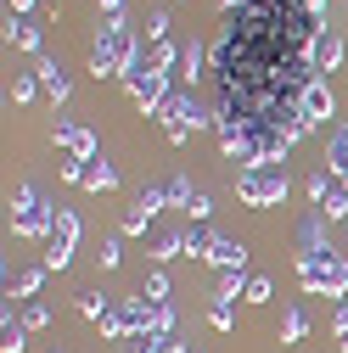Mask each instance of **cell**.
<instances>
[{
  "mask_svg": "<svg viewBox=\"0 0 348 353\" xmlns=\"http://www.w3.org/2000/svg\"><path fill=\"white\" fill-rule=\"evenodd\" d=\"M242 303H270V281H264V275H247V286H242Z\"/></svg>",
  "mask_w": 348,
  "mask_h": 353,
  "instance_id": "cell-28",
  "label": "cell"
},
{
  "mask_svg": "<svg viewBox=\"0 0 348 353\" xmlns=\"http://www.w3.org/2000/svg\"><path fill=\"white\" fill-rule=\"evenodd\" d=\"M6 46H17V51H34V57H39V23H34V17L6 12Z\"/></svg>",
  "mask_w": 348,
  "mask_h": 353,
  "instance_id": "cell-12",
  "label": "cell"
},
{
  "mask_svg": "<svg viewBox=\"0 0 348 353\" xmlns=\"http://www.w3.org/2000/svg\"><path fill=\"white\" fill-rule=\"evenodd\" d=\"M135 57H141V34L129 28V17H102V34L90 46V73L96 79H129Z\"/></svg>",
  "mask_w": 348,
  "mask_h": 353,
  "instance_id": "cell-1",
  "label": "cell"
},
{
  "mask_svg": "<svg viewBox=\"0 0 348 353\" xmlns=\"http://www.w3.org/2000/svg\"><path fill=\"white\" fill-rule=\"evenodd\" d=\"M102 17H124V0H102Z\"/></svg>",
  "mask_w": 348,
  "mask_h": 353,
  "instance_id": "cell-36",
  "label": "cell"
},
{
  "mask_svg": "<svg viewBox=\"0 0 348 353\" xmlns=\"http://www.w3.org/2000/svg\"><path fill=\"white\" fill-rule=\"evenodd\" d=\"M309 12H315V17H320V23H326V0H309Z\"/></svg>",
  "mask_w": 348,
  "mask_h": 353,
  "instance_id": "cell-39",
  "label": "cell"
},
{
  "mask_svg": "<svg viewBox=\"0 0 348 353\" xmlns=\"http://www.w3.org/2000/svg\"><path fill=\"white\" fill-rule=\"evenodd\" d=\"M118 185V168H107V157L84 163V191H113Z\"/></svg>",
  "mask_w": 348,
  "mask_h": 353,
  "instance_id": "cell-17",
  "label": "cell"
},
{
  "mask_svg": "<svg viewBox=\"0 0 348 353\" xmlns=\"http://www.w3.org/2000/svg\"><path fill=\"white\" fill-rule=\"evenodd\" d=\"M146 39H152V46L168 39V12H152V17H146Z\"/></svg>",
  "mask_w": 348,
  "mask_h": 353,
  "instance_id": "cell-32",
  "label": "cell"
},
{
  "mask_svg": "<svg viewBox=\"0 0 348 353\" xmlns=\"http://www.w3.org/2000/svg\"><path fill=\"white\" fill-rule=\"evenodd\" d=\"M186 213H191V225H202V219H208V213H213V208H208V196H202V191H197V196H191V208H186Z\"/></svg>",
  "mask_w": 348,
  "mask_h": 353,
  "instance_id": "cell-35",
  "label": "cell"
},
{
  "mask_svg": "<svg viewBox=\"0 0 348 353\" xmlns=\"http://www.w3.org/2000/svg\"><path fill=\"white\" fill-rule=\"evenodd\" d=\"M163 196H168V208H191V180H186V174H168V180H163Z\"/></svg>",
  "mask_w": 348,
  "mask_h": 353,
  "instance_id": "cell-20",
  "label": "cell"
},
{
  "mask_svg": "<svg viewBox=\"0 0 348 353\" xmlns=\"http://www.w3.org/2000/svg\"><path fill=\"white\" fill-rule=\"evenodd\" d=\"M34 73H39V90H46L51 101H68V68H62V62L39 57V62H34Z\"/></svg>",
  "mask_w": 348,
  "mask_h": 353,
  "instance_id": "cell-14",
  "label": "cell"
},
{
  "mask_svg": "<svg viewBox=\"0 0 348 353\" xmlns=\"http://www.w3.org/2000/svg\"><path fill=\"white\" fill-rule=\"evenodd\" d=\"M331 112H337L331 84H326V79H315L309 90H303V107H298V135H309V129H315V123H326Z\"/></svg>",
  "mask_w": 348,
  "mask_h": 353,
  "instance_id": "cell-8",
  "label": "cell"
},
{
  "mask_svg": "<svg viewBox=\"0 0 348 353\" xmlns=\"http://www.w3.org/2000/svg\"><path fill=\"white\" fill-rule=\"evenodd\" d=\"M163 135L174 141V146H186V135H191V129H202V123H213V118H202V107H197V96L191 90H174L168 101H163Z\"/></svg>",
  "mask_w": 348,
  "mask_h": 353,
  "instance_id": "cell-5",
  "label": "cell"
},
{
  "mask_svg": "<svg viewBox=\"0 0 348 353\" xmlns=\"http://www.w3.org/2000/svg\"><path fill=\"white\" fill-rule=\"evenodd\" d=\"M57 146H62L68 157H79V163H96V157H102L96 135H90L84 123H73V118H57Z\"/></svg>",
  "mask_w": 348,
  "mask_h": 353,
  "instance_id": "cell-9",
  "label": "cell"
},
{
  "mask_svg": "<svg viewBox=\"0 0 348 353\" xmlns=\"http://www.w3.org/2000/svg\"><path fill=\"white\" fill-rule=\"evenodd\" d=\"M320 292L326 297H348V252L331 263V270H326V281H320Z\"/></svg>",
  "mask_w": 348,
  "mask_h": 353,
  "instance_id": "cell-19",
  "label": "cell"
},
{
  "mask_svg": "<svg viewBox=\"0 0 348 353\" xmlns=\"http://www.w3.org/2000/svg\"><path fill=\"white\" fill-rule=\"evenodd\" d=\"M168 208V196H163V185H146L135 202H129V213H124V225H118V236H146V225Z\"/></svg>",
  "mask_w": 348,
  "mask_h": 353,
  "instance_id": "cell-7",
  "label": "cell"
},
{
  "mask_svg": "<svg viewBox=\"0 0 348 353\" xmlns=\"http://www.w3.org/2000/svg\"><path fill=\"white\" fill-rule=\"evenodd\" d=\"M326 174L337 185H348V123L331 129V146H326Z\"/></svg>",
  "mask_w": 348,
  "mask_h": 353,
  "instance_id": "cell-13",
  "label": "cell"
},
{
  "mask_svg": "<svg viewBox=\"0 0 348 353\" xmlns=\"http://www.w3.org/2000/svg\"><path fill=\"white\" fill-rule=\"evenodd\" d=\"M168 79H174V73H157V68H146V62L135 57V68H129V79H124V84H129V101H135L141 112H152V118H157V112H163V101L174 96V90H168Z\"/></svg>",
  "mask_w": 348,
  "mask_h": 353,
  "instance_id": "cell-4",
  "label": "cell"
},
{
  "mask_svg": "<svg viewBox=\"0 0 348 353\" xmlns=\"http://www.w3.org/2000/svg\"><path fill=\"white\" fill-rule=\"evenodd\" d=\"M28 347V325L12 320V308H6V325H0V353H23Z\"/></svg>",
  "mask_w": 348,
  "mask_h": 353,
  "instance_id": "cell-18",
  "label": "cell"
},
{
  "mask_svg": "<svg viewBox=\"0 0 348 353\" xmlns=\"http://www.w3.org/2000/svg\"><path fill=\"white\" fill-rule=\"evenodd\" d=\"M331 325H337V336L348 331V303H337V320H331Z\"/></svg>",
  "mask_w": 348,
  "mask_h": 353,
  "instance_id": "cell-37",
  "label": "cell"
},
{
  "mask_svg": "<svg viewBox=\"0 0 348 353\" xmlns=\"http://www.w3.org/2000/svg\"><path fill=\"white\" fill-rule=\"evenodd\" d=\"M107 308H113L107 297H96V292H79V314H84V320H102Z\"/></svg>",
  "mask_w": 348,
  "mask_h": 353,
  "instance_id": "cell-27",
  "label": "cell"
},
{
  "mask_svg": "<svg viewBox=\"0 0 348 353\" xmlns=\"http://www.w3.org/2000/svg\"><path fill=\"white\" fill-rule=\"evenodd\" d=\"M281 336H287V342H303V336H309V314H303V308H287Z\"/></svg>",
  "mask_w": 348,
  "mask_h": 353,
  "instance_id": "cell-23",
  "label": "cell"
},
{
  "mask_svg": "<svg viewBox=\"0 0 348 353\" xmlns=\"http://www.w3.org/2000/svg\"><path fill=\"white\" fill-rule=\"evenodd\" d=\"M309 62H315V73H337V68H342V34H331V23L315 34V51H309Z\"/></svg>",
  "mask_w": 348,
  "mask_h": 353,
  "instance_id": "cell-11",
  "label": "cell"
},
{
  "mask_svg": "<svg viewBox=\"0 0 348 353\" xmlns=\"http://www.w3.org/2000/svg\"><path fill=\"white\" fill-rule=\"evenodd\" d=\"M96 325H102V336H113V342H129V336H135V320H129V308H124V303H113Z\"/></svg>",
  "mask_w": 348,
  "mask_h": 353,
  "instance_id": "cell-15",
  "label": "cell"
},
{
  "mask_svg": "<svg viewBox=\"0 0 348 353\" xmlns=\"http://www.w3.org/2000/svg\"><path fill=\"white\" fill-rule=\"evenodd\" d=\"M141 297H146V303H168V275H146Z\"/></svg>",
  "mask_w": 348,
  "mask_h": 353,
  "instance_id": "cell-30",
  "label": "cell"
},
{
  "mask_svg": "<svg viewBox=\"0 0 348 353\" xmlns=\"http://www.w3.org/2000/svg\"><path fill=\"white\" fill-rule=\"evenodd\" d=\"M202 68H208V46H197V39H191V46L180 51V73H174V79L197 84V79H202Z\"/></svg>",
  "mask_w": 348,
  "mask_h": 353,
  "instance_id": "cell-16",
  "label": "cell"
},
{
  "mask_svg": "<svg viewBox=\"0 0 348 353\" xmlns=\"http://www.w3.org/2000/svg\"><path fill=\"white\" fill-rule=\"evenodd\" d=\"M62 180H68V185H84V163H79V157L62 163Z\"/></svg>",
  "mask_w": 348,
  "mask_h": 353,
  "instance_id": "cell-34",
  "label": "cell"
},
{
  "mask_svg": "<svg viewBox=\"0 0 348 353\" xmlns=\"http://www.w3.org/2000/svg\"><path fill=\"white\" fill-rule=\"evenodd\" d=\"M202 258H208L220 275H242V263H247V247H242V241H231V236H213V247H208Z\"/></svg>",
  "mask_w": 348,
  "mask_h": 353,
  "instance_id": "cell-10",
  "label": "cell"
},
{
  "mask_svg": "<svg viewBox=\"0 0 348 353\" xmlns=\"http://www.w3.org/2000/svg\"><path fill=\"white\" fill-rule=\"evenodd\" d=\"M39 286H46V263H39V270H23L17 281H6V297H12V292H17V297H34Z\"/></svg>",
  "mask_w": 348,
  "mask_h": 353,
  "instance_id": "cell-21",
  "label": "cell"
},
{
  "mask_svg": "<svg viewBox=\"0 0 348 353\" xmlns=\"http://www.w3.org/2000/svg\"><path fill=\"white\" fill-rule=\"evenodd\" d=\"M242 286H247L242 275H220V286H213V297H231V303H236V297H242Z\"/></svg>",
  "mask_w": 348,
  "mask_h": 353,
  "instance_id": "cell-33",
  "label": "cell"
},
{
  "mask_svg": "<svg viewBox=\"0 0 348 353\" xmlns=\"http://www.w3.org/2000/svg\"><path fill=\"white\" fill-rule=\"evenodd\" d=\"M342 353H348V331H342Z\"/></svg>",
  "mask_w": 348,
  "mask_h": 353,
  "instance_id": "cell-40",
  "label": "cell"
},
{
  "mask_svg": "<svg viewBox=\"0 0 348 353\" xmlns=\"http://www.w3.org/2000/svg\"><path fill=\"white\" fill-rule=\"evenodd\" d=\"M208 320H213V331H231V325H236V308H231V297H213V303H208Z\"/></svg>",
  "mask_w": 348,
  "mask_h": 353,
  "instance_id": "cell-24",
  "label": "cell"
},
{
  "mask_svg": "<svg viewBox=\"0 0 348 353\" xmlns=\"http://www.w3.org/2000/svg\"><path fill=\"white\" fill-rule=\"evenodd\" d=\"M23 325H28V331H46V325H51V308H46V303H28V308H23Z\"/></svg>",
  "mask_w": 348,
  "mask_h": 353,
  "instance_id": "cell-29",
  "label": "cell"
},
{
  "mask_svg": "<svg viewBox=\"0 0 348 353\" xmlns=\"http://www.w3.org/2000/svg\"><path fill=\"white\" fill-rule=\"evenodd\" d=\"M12 12H17V17H28V12H34V0H12Z\"/></svg>",
  "mask_w": 348,
  "mask_h": 353,
  "instance_id": "cell-38",
  "label": "cell"
},
{
  "mask_svg": "<svg viewBox=\"0 0 348 353\" xmlns=\"http://www.w3.org/2000/svg\"><path fill=\"white\" fill-rule=\"evenodd\" d=\"M73 247H79V213L73 208H57V225L46 236V270H68Z\"/></svg>",
  "mask_w": 348,
  "mask_h": 353,
  "instance_id": "cell-6",
  "label": "cell"
},
{
  "mask_svg": "<svg viewBox=\"0 0 348 353\" xmlns=\"http://www.w3.org/2000/svg\"><path fill=\"white\" fill-rule=\"evenodd\" d=\"M180 252H186V230H168V236H157V241H152V258H157V263L180 258Z\"/></svg>",
  "mask_w": 348,
  "mask_h": 353,
  "instance_id": "cell-22",
  "label": "cell"
},
{
  "mask_svg": "<svg viewBox=\"0 0 348 353\" xmlns=\"http://www.w3.org/2000/svg\"><path fill=\"white\" fill-rule=\"evenodd\" d=\"M51 225H57V208L39 196V185H23L17 202H12V230H17L23 241H46Z\"/></svg>",
  "mask_w": 348,
  "mask_h": 353,
  "instance_id": "cell-3",
  "label": "cell"
},
{
  "mask_svg": "<svg viewBox=\"0 0 348 353\" xmlns=\"http://www.w3.org/2000/svg\"><path fill=\"white\" fill-rule=\"evenodd\" d=\"M320 213H326V225H331V219H348V185H337V191L320 202Z\"/></svg>",
  "mask_w": 348,
  "mask_h": 353,
  "instance_id": "cell-25",
  "label": "cell"
},
{
  "mask_svg": "<svg viewBox=\"0 0 348 353\" xmlns=\"http://www.w3.org/2000/svg\"><path fill=\"white\" fill-rule=\"evenodd\" d=\"M236 196H242L247 208H276V202H287V168H281V163L236 168Z\"/></svg>",
  "mask_w": 348,
  "mask_h": 353,
  "instance_id": "cell-2",
  "label": "cell"
},
{
  "mask_svg": "<svg viewBox=\"0 0 348 353\" xmlns=\"http://www.w3.org/2000/svg\"><path fill=\"white\" fill-rule=\"evenodd\" d=\"M34 96H39V73H23V79L12 84V101H17V107H28Z\"/></svg>",
  "mask_w": 348,
  "mask_h": 353,
  "instance_id": "cell-26",
  "label": "cell"
},
{
  "mask_svg": "<svg viewBox=\"0 0 348 353\" xmlns=\"http://www.w3.org/2000/svg\"><path fill=\"white\" fill-rule=\"evenodd\" d=\"M118 258H124V247H118V236H107L102 252H96V263H102V270H118Z\"/></svg>",
  "mask_w": 348,
  "mask_h": 353,
  "instance_id": "cell-31",
  "label": "cell"
}]
</instances>
